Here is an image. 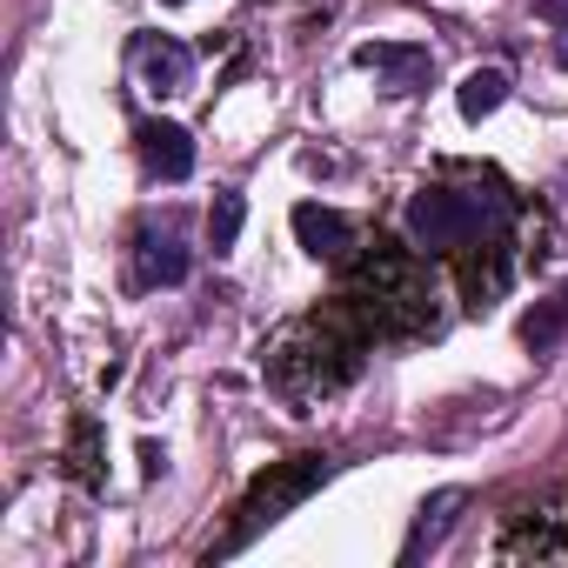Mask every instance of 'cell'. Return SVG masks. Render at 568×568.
Here are the masks:
<instances>
[{
  "label": "cell",
  "mask_w": 568,
  "mask_h": 568,
  "mask_svg": "<svg viewBox=\"0 0 568 568\" xmlns=\"http://www.w3.org/2000/svg\"><path fill=\"white\" fill-rule=\"evenodd\" d=\"M501 214V194H462V187H415L408 194V241L442 254V247H468L488 221Z\"/></svg>",
  "instance_id": "1"
},
{
  "label": "cell",
  "mask_w": 568,
  "mask_h": 568,
  "mask_svg": "<svg viewBox=\"0 0 568 568\" xmlns=\"http://www.w3.org/2000/svg\"><path fill=\"white\" fill-rule=\"evenodd\" d=\"M328 481V455H295V462H274L254 488H247V501H241V528L214 548V555H234L241 541H254L267 521H281V515H288L295 501H308L315 488Z\"/></svg>",
  "instance_id": "2"
},
{
  "label": "cell",
  "mask_w": 568,
  "mask_h": 568,
  "mask_svg": "<svg viewBox=\"0 0 568 568\" xmlns=\"http://www.w3.org/2000/svg\"><path fill=\"white\" fill-rule=\"evenodd\" d=\"M355 68L382 74L395 94H415V88L435 74V54H428V48H415V41H368V48H355Z\"/></svg>",
  "instance_id": "3"
},
{
  "label": "cell",
  "mask_w": 568,
  "mask_h": 568,
  "mask_svg": "<svg viewBox=\"0 0 568 568\" xmlns=\"http://www.w3.org/2000/svg\"><path fill=\"white\" fill-rule=\"evenodd\" d=\"M134 68L148 81V94H187L194 88V54L168 34H141L134 41Z\"/></svg>",
  "instance_id": "4"
},
{
  "label": "cell",
  "mask_w": 568,
  "mask_h": 568,
  "mask_svg": "<svg viewBox=\"0 0 568 568\" xmlns=\"http://www.w3.org/2000/svg\"><path fill=\"white\" fill-rule=\"evenodd\" d=\"M134 141H141V161H148L154 181H187V174H194V141H187V128H174V121H141Z\"/></svg>",
  "instance_id": "5"
},
{
  "label": "cell",
  "mask_w": 568,
  "mask_h": 568,
  "mask_svg": "<svg viewBox=\"0 0 568 568\" xmlns=\"http://www.w3.org/2000/svg\"><path fill=\"white\" fill-rule=\"evenodd\" d=\"M295 241H302L315 261H348V247H355V221L335 214V207H322V201H295Z\"/></svg>",
  "instance_id": "6"
},
{
  "label": "cell",
  "mask_w": 568,
  "mask_h": 568,
  "mask_svg": "<svg viewBox=\"0 0 568 568\" xmlns=\"http://www.w3.org/2000/svg\"><path fill=\"white\" fill-rule=\"evenodd\" d=\"M462 501H468L462 488H442V495H428V501H422V515H415V528H408V541H402V561H422V555H428V548H435V541L455 528V508H462Z\"/></svg>",
  "instance_id": "7"
},
{
  "label": "cell",
  "mask_w": 568,
  "mask_h": 568,
  "mask_svg": "<svg viewBox=\"0 0 568 568\" xmlns=\"http://www.w3.org/2000/svg\"><path fill=\"white\" fill-rule=\"evenodd\" d=\"M187 274V247L174 241V234H141V281L148 288H174V281Z\"/></svg>",
  "instance_id": "8"
},
{
  "label": "cell",
  "mask_w": 568,
  "mask_h": 568,
  "mask_svg": "<svg viewBox=\"0 0 568 568\" xmlns=\"http://www.w3.org/2000/svg\"><path fill=\"white\" fill-rule=\"evenodd\" d=\"M462 288H468V302H475V308H488V302L508 288V254H501V247L468 254V261H462Z\"/></svg>",
  "instance_id": "9"
},
{
  "label": "cell",
  "mask_w": 568,
  "mask_h": 568,
  "mask_svg": "<svg viewBox=\"0 0 568 568\" xmlns=\"http://www.w3.org/2000/svg\"><path fill=\"white\" fill-rule=\"evenodd\" d=\"M455 101H462V121H488V114L508 101V74H501V68H475Z\"/></svg>",
  "instance_id": "10"
},
{
  "label": "cell",
  "mask_w": 568,
  "mask_h": 568,
  "mask_svg": "<svg viewBox=\"0 0 568 568\" xmlns=\"http://www.w3.org/2000/svg\"><path fill=\"white\" fill-rule=\"evenodd\" d=\"M561 328H568V288H561L555 302H541V308H535V315L521 322V342H528V348L541 355V348H555V335H561Z\"/></svg>",
  "instance_id": "11"
},
{
  "label": "cell",
  "mask_w": 568,
  "mask_h": 568,
  "mask_svg": "<svg viewBox=\"0 0 568 568\" xmlns=\"http://www.w3.org/2000/svg\"><path fill=\"white\" fill-rule=\"evenodd\" d=\"M234 234H241V194H214V207H207V247L227 254Z\"/></svg>",
  "instance_id": "12"
},
{
  "label": "cell",
  "mask_w": 568,
  "mask_h": 568,
  "mask_svg": "<svg viewBox=\"0 0 568 568\" xmlns=\"http://www.w3.org/2000/svg\"><path fill=\"white\" fill-rule=\"evenodd\" d=\"M74 475L94 481V422H88V415L74 422Z\"/></svg>",
  "instance_id": "13"
},
{
  "label": "cell",
  "mask_w": 568,
  "mask_h": 568,
  "mask_svg": "<svg viewBox=\"0 0 568 568\" xmlns=\"http://www.w3.org/2000/svg\"><path fill=\"white\" fill-rule=\"evenodd\" d=\"M548 14H568V0H548Z\"/></svg>",
  "instance_id": "14"
},
{
  "label": "cell",
  "mask_w": 568,
  "mask_h": 568,
  "mask_svg": "<svg viewBox=\"0 0 568 568\" xmlns=\"http://www.w3.org/2000/svg\"><path fill=\"white\" fill-rule=\"evenodd\" d=\"M161 8H181V0H161Z\"/></svg>",
  "instance_id": "15"
}]
</instances>
